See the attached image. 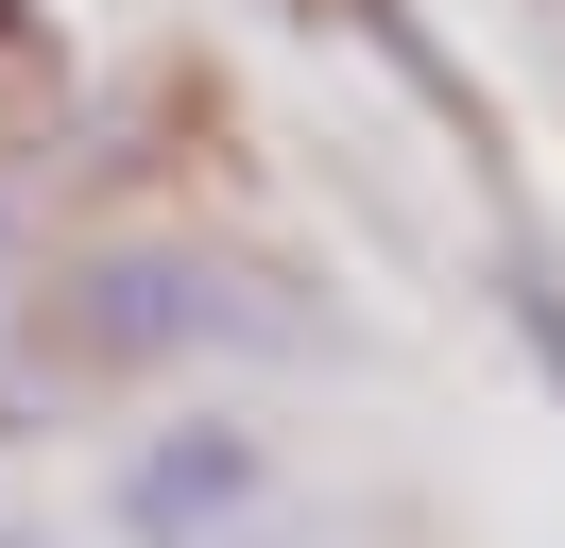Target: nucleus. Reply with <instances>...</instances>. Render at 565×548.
<instances>
[{"label": "nucleus", "instance_id": "obj_5", "mask_svg": "<svg viewBox=\"0 0 565 548\" xmlns=\"http://www.w3.org/2000/svg\"><path fill=\"white\" fill-rule=\"evenodd\" d=\"M0 548H86V531H70V514H0Z\"/></svg>", "mask_w": 565, "mask_h": 548}, {"label": "nucleus", "instance_id": "obj_3", "mask_svg": "<svg viewBox=\"0 0 565 548\" xmlns=\"http://www.w3.org/2000/svg\"><path fill=\"white\" fill-rule=\"evenodd\" d=\"M497 326H514V360H531V394L565 411V257H548V223H497Z\"/></svg>", "mask_w": 565, "mask_h": 548}, {"label": "nucleus", "instance_id": "obj_2", "mask_svg": "<svg viewBox=\"0 0 565 548\" xmlns=\"http://www.w3.org/2000/svg\"><path fill=\"white\" fill-rule=\"evenodd\" d=\"M104 531L120 548H257L275 531V445H257L241 411H172V429L104 479Z\"/></svg>", "mask_w": 565, "mask_h": 548}, {"label": "nucleus", "instance_id": "obj_6", "mask_svg": "<svg viewBox=\"0 0 565 548\" xmlns=\"http://www.w3.org/2000/svg\"><path fill=\"white\" fill-rule=\"evenodd\" d=\"M0 292H18V189H0Z\"/></svg>", "mask_w": 565, "mask_h": 548}, {"label": "nucleus", "instance_id": "obj_4", "mask_svg": "<svg viewBox=\"0 0 565 548\" xmlns=\"http://www.w3.org/2000/svg\"><path fill=\"white\" fill-rule=\"evenodd\" d=\"M52 68V0H0V86H35Z\"/></svg>", "mask_w": 565, "mask_h": 548}, {"label": "nucleus", "instance_id": "obj_1", "mask_svg": "<svg viewBox=\"0 0 565 548\" xmlns=\"http://www.w3.org/2000/svg\"><path fill=\"white\" fill-rule=\"evenodd\" d=\"M52 377H172V360H343L309 274L241 240H86L52 274Z\"/></svg>", "mask_w": 565, "mask_h": 548}]
</instances>
